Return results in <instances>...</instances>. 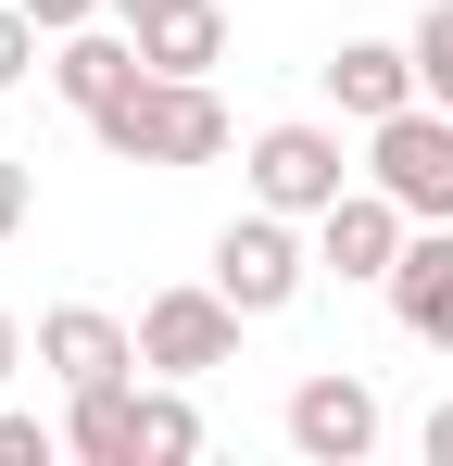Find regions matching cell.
<instances>
[{"label": "cell", "mask_w": 453, "mask_h": 466, "mask_svg": "<svg viewBox=\"0 0 453 466\" xmlns=\"http://www.w3.org/2000/svg\"><path fill=\"white\" fill-rule=\"evenodd\" d=\"M88 139H101L114 164H164V177H176V164H215L226 152V101H215V76H151L139 64V76L88 114Z\"/></svg>", "instance_id": "cell-1"}, {"label": "cell", "mask_w": 453, "mask_h": 466, "mask_svg": "<svg viewBox=\"0 0 453 466\" xmlns=\"http://www.w3.org/2000/svg\"><path fill=\"white\" fill-rule=\"evenodd\" d=\"M315 278H327V265H315L302 215H277V202H252V215H226V228H215V290H226L239 315H290Z\"/></svg>", "instance_id": "cell-2"}, {"label": "cell", "mask_w": 453, "mask_h": 466, "mask_svg": "<svg viewBox=\"0 0 453 466\" xmlns=\"http://www.w3.org/2000/svg\"><path fill=\"white\" fill-rule=\"evenodd\" d=\"M366 177L416 215V228H453V114L441 101H403L366 127Z\"/></svg>", "instance_id": "cell-3"}, {"label": "cell", "mask_w": 453, "mask_h": 466, "mask_svg": "<svg viewBox=\"0 0 453 466\" xmlns=\"http://www.w3.org/2000/svg\"><path fill=\"white\" fill-rule=\"evenodd\" d=\"M239 328H252V315L226 303L215 278H202V290H151L139 303V366L151 379H215V366H239Z\"/></svg>", "instance_id": "cell-4"}, {"label": "cell", "mask_w": 453, "mask_h": 466, "mask_svg": "<svg viewBox=\"0 0 453 466\" xmlns=\"http://www.w3.org/2000/svg\"><path fill=\"white\" fill-rule=\"evenodd\" d=\"M239 164H252V202H277V215H302V228H315V215L353 189V152H340V127H315V114L265 127Z\"/></svg>", "instance_id": "cell-5"}, {"label": "cell", "mask_w": 453, "mask_h": 466, "mask_svg": "<svg viewBox=\"0 0 453 466\" xmlns=\"http://www.w3.org/2000/svg\"><path fill=\"white\" fill-rule=\"evenodd\" d=\"M403 239H416V215H403V202L366 177V189H340V202L315 215V265H327V278H353V290H390Z\"/></svg>", "instance_id": "cell-6"}, {"label": "cell", "mask_w": 453, "mask_h": 466, "mask_svg": "<svg viewBox=\"0 0 453 466\" xmlns=\"http://www.w3.org/2000/svg\"><path fill=\"white\" fill-rule=\"evenodd\" d=\"M277 429H290L302 466H366V454H378V390L353 379V366H315V379L290 390V416H277Z\"/></svg>", "instance_id": "cell-7"}, {"label": "cell", "mask_w": 453, "mask_h": 466, "mask_svg": "<svg viewBox=\"0 0 453 466\" xmlns=\"http://www.w3.org/2000/svg\"><path fill=\"white\" fill-rule=\"evenodd\" d=\"M38 366H51L64 390L126 379V366H139V328H126V315H101V303H51V315H38Z\"/></svg>", "instance_id": "cell-8"}, {"label": "cell", "mask_w": 453, "mask_h": 466, "mask_svg": "<svg viewBox=\"0 0 453 466\" xmlns=\"http://www.w3.org/2000/svg\"><path fill=\"white\" fill-rule=\"evenodd\" d=\"M327 101H340L353 127L403 114V101H428V88H416V38H340V51H327Z\"/></svg>", "instance_id": "cell-9"}, {"label": "cell", "mask_w": 453, "mask_h": 466, "mask_svg": "<svg viewBox=\"0 0 453 466\" xmlns=\"http://www.w3.org/2000/svg\"><path fill=\"white\" fill-rule=\"evenodd\" d=\"M390 315H403V340L453 353V228H416V239H403V265H390Z\"/></svg>", "instance_id": "cell-10"}, {"label": "cell", "mask_w": 453, "mask_h": 466, "mask_svg": "<svg viewBox=\"0 0 453 466\" xmlns=\"http://www.w3.org/2000/svg\"><path fill=\"white\" fill-rule=\"evenodd\" d=\"M64 454H88V466H139V366H126V379L64 390Z\"/></svg>", "instance_id": "cell-11"}, {"label": "cell", "mask_w": 453, "mask_h": 466, "mask_svg": "<svg viewBox=\"0 0 453 466\" xmlns=\"http://www.w3.org/2000/svg\"><path fill=\"white\" fill-rule=\"evenodd\" d=\"M139 64H151V76H215V64H226V13H215V0L139 13Z\"/></svg>", "instance_id": "cell-12"}, {"label": "cell", "mask_w": 453, "mask_h": 466, "mask_svg": "<svg viewBox=\"0 0 453 466\" xmlns=\"http://www.w3.org/2000/svg\"><path fill=\"white\" fill-rule=\"evenodd\" d=\"M126 76H139V25H126V38H101V25H76V38H51V88H64L76 114H101V101H114Z\"/></svg>", "instance_id": "cell-13"}, {"label": "cell", "mask_w": 453, "mask_h": 466, "mask_svg": "<svg viewBox=\"0 0 453 466\" xmlns=\"http://www.w3.org/2000/svg\"><path fill=\"white\" fill-rule=\"evenodd\" d=\"M189 454H202L189 379H151V390H139V466H189Z\"/></svg>", "instance_id": "cell-14"}, {"label": "cell", "mask_w": 453, "mask_h": 466, "mask_svg": "<svg viewBox=\"0 0 453 466\" xmlns=\"http://www.w3.org/2000/svg\"><path fill=\"white\" fill-rule=\"evenodd\" d=\"M416 88L453 114V0H428V13H416Z\"/></svg>", "instance_id": "cell-15"}, {"label": "cell", "mask_w": 453, "mask_h": 466, "mask_svg": "<svg viewBox=\"0 0 453 466\" xmlns=\"http://www.w3.org/2000/svg\"><path fill=\"white\" fill-rule=\"evenodd\" d=\"M38 38H51V25H38L25 0H0V88H25V64H38Z\"/></svg>", "instance_id": "cell-16"}, {"label": "cell", "mask_w": 453, "mask_h": 466, "mask_svg": "<svg viewBox=\"0 0 453 466\" xmlns=\"http://www.w3.org/2000/svg\"><path fill=\"white\" fill-rule=\"evenodd\" d=\"M0 466H51V429L38 416H0Z\"/></svg>", "instance_id": "cell-17"}, {"label": "cell", "mask_w": 453, "mask_h": 466, "mask_svg": "<svg viewBox=\"0 0 453 466\" xmlns=\"http://www.w3.org/2000/svg\"><path fill=\"white\" fill-rule=\"evenodd\" d=\"M25 202H38V177H25V164H0V239H25Z\"/></svg>", "instance_id": "cell-18"}, {"label": "cell", "mask_w": 453, "mask_h": 466, "mask_svg": "<svg viewBox=\"0 0 453 466\" xmlns=\"http://www.w3.org/2000/svg\"><path fill=\"white\" fill-rule=\"evenodd\" d=\"M25 13H38L51 38H76V25H101V0H25Z\"/></svg>", "instance_id": "cell-19"}, {"label": "cell", "mask_w": 453, "mask_h": 466, "mask_svg": "<svg viewBox=\"0 0 453 466\" xmlns=\"http://www.w3.org/2000/svg\"><path fill=\"white\" fill-rule=\"evenodd\" d=\"M428 466H453V403H428Z\"/></svg>", "instance_id": "cell-20"}, {"label": "cell", "mask_w": 453, "mask_h": 466, "mask_svg": "<svg viewBox=\"0 0 453 466\" xmlns=\"http://www.w3.org/2000/svg\"><path fill=\"white\" fill-rule=\"evenodd\" d=\"M13 366H25V315H0V379H13Z\"/></svg>", "instance_id": "cell-21"}, {"label": "cell", "mask_w": 453, "mask_h": 466, "mask_svg": "<svg viewBox=\"0 0 453 466\" xmlns=\"http://www.w3.org/2000/svg\"><path fill=\"white\" fill-rule=\"evenodd\" d=\"M114 13H126V25H139V13H176V0H114Z\"/></svg>", "instance_id": "cell-22"}]
</instances>
